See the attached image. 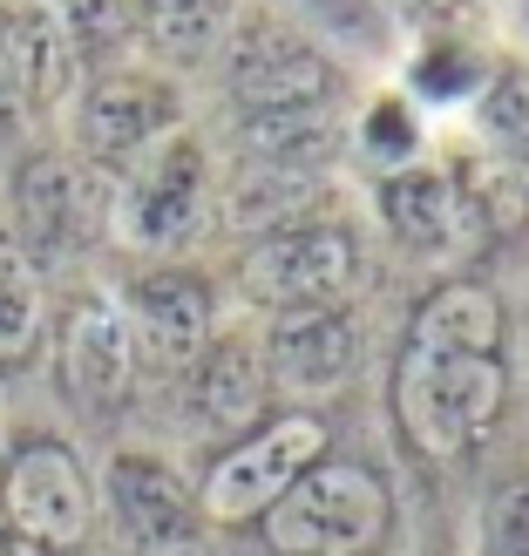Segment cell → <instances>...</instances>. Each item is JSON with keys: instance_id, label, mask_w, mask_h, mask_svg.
Listing matches in <instances>:
<instances>
[{"instance_id": "cell-1", "label": "cell", "mask_w": 529, "mask_h": 556, "mask_svg": "<svg viewBox=\"0 0 529 556\" xmlns=\"http://www.w3.org/2000/svg\"><path fill=\"white\" fill-rule=\"evenodd\" d=\"M509 313L482 278H441L414 305L394 359V428L421 462H462L503 428L509 407Z\"/></svg>"}, {"instance_id": "cell-2", "label": "cell", "mask_w": 529, "mask_h": 556, "mask_svg": "<svg viewBox=\"0 0 529 556\" xmlns=\"http://www.w3.org/2000/svg\"><path fill=\"white\" fill-rule=\"evenodd\" d=\"M394 489L380 468L326 455L259 516L272 556H380L394 543Z\"/></svg>"}, {"instance_id": "cell-3", "label": "cell", "mask_w": 529, "mask_h": 556, "mask_svg": "<svg viewBox=\"0 0 529 556\" xmlns=\"http://www.w3.org/2000/svg\"><path fill=\"white\" fill-rule=\"evenodd\" d=\"M332 455V421L313 407H286V414H265L259 428H244L238 441L211 455L204 482H198V516L211 530H244L259 522L278 495H286L313 462Z\"/></svg>"}, {"instance_id": "cell-4", "label": "cell", "mask_w": 529, "mask_h": 556, "mask_svg": "<svg viewBox=\"0 0 529 556\" xmlns=\"http://www.w3.org/2000/svg\"><path fill=\"white\" fill-rule=\"evenodd\" d=\"M109 238L136 244V252H177L204 231L211 217V150L198 143V129H171L156 136L143 156H129L109 177Z\"/></svg>"}, {"instance_id": "cell-5", "label": "cell", "mask_w": 529, "mask_h": 556, "mask_svg": "<svg viewBox=\"0 0 529 556\" xmlns=\"http://www.w3.org/2000/svg\"><path fill=\"white\" fill-rule=\"evenodd\" d=\"M217 81L238 116H286V109H332L340 96V62L286 14H238L217 41Z\"/></svg>"}, {"instance_id": "cell-6", "label": "cell", "mask_w": 529, "mask_h": 556, "mask_svg": "<svg viewBox=\"0 0 529 556\" xmlns=\"http://www.w3.org/2000/svg\"><path fill=\"white\" fill-rule=\"evenodd\" d=\"M0 516L14 543L41 556H75L96 536V476L62 434H21L0 462Z\"/></svg>"}, {"instance_id": "cell-7", "label": "cell", "mask_w": 529, "mask_h": 556, "mask_svg": "<svg viewBox=\"0 0 529 556\" xmlns=\"http://www.w3.org/2000/svg\"><path fill=\"white\" fill-rule=\"evenodd\" d=\"M109 170L81 163L75 150H35L14 170V244L41 271L81 258L109 238Z\"/></svg>"}, {"instance_id": "cell-8", "label": "cell", "mask_w": 529, "mask_h": 556, "mask_svg": "<svg viewBox=\"0 0 529 556\" xmlns=\"http://www.w3.org/2000/svg\"><path fill=\"white\" fill-rule=\"evenodd\" d=\"M171 129H184V96H177V81L156 75V68L109 62V68H89L81 89L68 96V136H75L68 150L81 163H96V170H109V177Z\"/></svg>"}, {"instance_id": "cell-9", "label": "cell", "mask_w": 529, "mask_h": 556, "mask_svg": "<svg viewBox=\"0 0 529 556\" xmlns=\"http://www.w3.org/2000/svg\"><path fill=\"white\" fill-rule=\"evenodd\" d=\"M238 286L252 305L265 313H332L360 292V238L347 225H292V231H272L252 238V252L238 258Z\"/></svg>"}, {"instance_id": "cell-10", "label": "cell", "mask_w": 529, "mask_h": 556, "mask_svg": "<svg viewBox=\"0 0 529 556\" xmlns=\"http://www.w3.org/2000/svg\"><path fill=\"white\" fill-rule=\"evenodd\" d=\"M54 387H62V401L75 414H89V421H109V414H123L129 394H136V346H129V326H123V305L109 292H81L62 305V319H54Z\"/></svg>"}, {"instance_id": "cell-11", "label": "cell", "mask_w": 529, "mask_h": 556, "mask_svg": "<svg viewBox=\"0 0 529 556\" xmlns=\"http://www.w3.org/2000/svg\"><path fill=\"white\" fill-rule=\"evenodd\" d=\"M123 326L136 346V367L184 374L211 340H217V292L190 265H150L123 286Z\"/></svg>"}, {"instance_id": "cell-12", "label": "cell", "mask_w": 529, "mask_h": 556, "mask_svg": "<svg viewBox=\"0 0 529 556\" xmlns=\"http://www.w3.org/2000/svg\"><path fill=\"white\" fill-rule=\"evenodd\" d=\"M96 503H109L116 530L136 556H184L198 543L204 516H198V489L177 476V462H163L150 448H116L102 468Z\"/></svg>"}, {"instance_id": "cell-13", "label": "cell", "mask_w": 529, "mask_h": 556, "mask_svg": "<svg viewBox=\"0 0 529 556\" xmlns=\"http://www.w3.org/2000/svg\"><path fill=\"white\" fill-rule=\"evenodd\" d=\"M374 204H380V225L387 238L414 258H455V252H476L482 231L462 204V184L455 170H434V163H407V170L380 177L374 184Z\"/></svg>"}, {"instance_id": "cell-14", "label": "cell", "mask_w": 529, "mask_h": 556, "mask_svg": "<svg viewBox=\"0 0 529 556\" xmlns=\"http://www.w3.org/2000/svg\"><path fill=\"white\" fill-rule=\"evenodd\" d=\"M184 407H190V421L204 434H225V441L259 428L265 407H272V374H265L259 340L217 332V340L184 367Z\"/></svg>"}, {"instance_id": "cell-15", "label": "cell", "mask_w": 529, "mask_h": 556, "mask_svg": "<svg viewBox=\"0 0 529 556\" xmlns=\"http://www.w3.org/2000/svg\"><path fill=\"white\" fill-rule=\"evenodd\" d=\"M259 353H265L272 387L326 394V387H340L360 367V326L347 305H332V313H278Z\"/></svg>"}, {"instance_id": "cell-16", "label": "cell", "mask_w": 529, "mask_h": 556, "mask_svg": "<svg viewBox=\"0 0 529 556\" xmlns=\"http://www.w3.org/2000/svg\"><path fill=\"white\" fill-rule=\"evenodd\" d=\"M326 211V177L319 170H272V163H238L225 184V225L244 238H272L292 225H313Z\"/></svg>"}, {"instance_id": "cell-17", "label": "cell", "mask_w": 529, "mask_h": 556, "mask_svg": "<svg viewBox=\"0 0 529 556\" xmlns=\"http://www.w3.org/2000/svg\"><path fill=\"white\" fill-rule=\"evenodd\" d=\"M48 332H54L48 271L14 244V231H0V374L35 367Z\"/></svg>"}, {"instance_id": "cell-18", "label": "cell", "mask_w": 529, "mask_h": 556, "mask_svg": "<svg viewBox=\"0 0 529 556\" xmlns=\"http://www.w3.org/2000/svg\"><path fill=\"white\" fill-rule=\"evenodd\" d=\"M340 150L332 109H286V116H238V163H272V170H319Z\"/></svg>"}, {"instance_id": "cell-19", "label": "cell", "mask_w": 529, "mask_h": 556, "mask_svg": "<svg viewBox=\"0 0 529 556\" xmlns=\"http://www.w3.org/2000/svg\"><path fill=\"white\" fill-rule=\"evenodd\" d=\"M238 0H143V41L163 62H204L231 35Z\"/></svg>"}, {"instance_id": "cell-20", "label": "cell", "mask_w": 529, "mask_h": 556, "mask_svg": "<svg viewBox=\"0 0 529 556\" xmlns=\"http://www.w3.org/2000/svg\"><path fill=\"white\" fill-rule=\"evenodd\" d=\"M468 102H476L482 150L516 163V170H529V62H495Z\"/></svg>"}, {"instance_id": "cell-21", "label": "cell", "mask_w": 529, "mask_h": 556, "mask_svg": "<svg viewBox=\"0 0 529 556\" xmlns=\"http://www.w3.org/2000/svg\"><path fill=\"white\" fill-rule=\"evenodd\" d=\"M455 184H462V204H468V217H476L482 244L529 225V170H516V163L482 150V156H468L455 170Z\"/></svg>"}, {"instance_id": "cell-22", "label": "cell", "mask_w": 529, "mask_h": 556, "mask_svg": "<svg viewBox=\"0 0 529 556\" xmlns=\"http://www.w3.org/2000/svg\"><path fill=\"white\" fill-rule=\"evenodd\" d=\"M48 8L62 21L68 48L81 54V68H109L143 35V0H48Z\"/></svg>"}, {"instance_id": "cell-23", "label": "cell", "mask_w": 529, "mask_h": 556, "mask_svg": "<svg viewBox=\"0 0 529 556\" xmlns=\"http://www.w3.org/2000/svg\"><path fill=\"white\" fill-rule=\"evenodd\" d=\"M482 75H489V62L462 41V27H434V35L414 48V62H407L414 96H428V102H462V96H476Z\"/></svg>"}, {"instance_id": "cell-24", "label": "cell", "mask_w": 529, "mask_h": 556, "mask_svg": "<svg viewBox=\"0 0 529 556\" xmlns=\"http://www.w3.org/2000/svg\"><path fill=\"white\" fill-rule=\"evenodd\" d=\"M476 556H529V468H503L482 489Z\"/></svg>"}, {"instance_id": "cell-25", "label": "cell", "mask_w": 529, "mask_h": 556, "mask_svg": "<svg viewBox=\"0 0 529 556\" xmlns=\"http://www.w3.org/2000/svg\"><path fill=\"white\" fill-rule=\"evenodd\" d=\"M353 136H360V156H367L380 177L407 170V163H414V150H421V123H414L407 96H374L367 109H360Z\"/></svg>"}, {"instance_id": "cell-26", "label": "cell", "mask_w": 529, "mask_h": 556, "mask_svg": "<svg viewBox=\"0 0 529 556\" xmlns=\"http://www.w3.org/2000/svg\"><path fill=\"white\" fill-rule=\"evenodd\" d=\"M286 8H292L299 21L326 27V35H340V41L387 48V14H380V0H286Z\"/></svg>"}, {"instance_id": "cell-27", "label": "cell", "mask_w": 529, "mask_h": 556, "mask_svg": "<svg viewBox=\"0 0 529 556\" xmlns=\"http://www.w3.org/2000/svg\"><path fill=\"white\" fill-rule=\"evenodd\" d=\"M27 116V75H21V48H14V21L0 8V129H14Z\"/></svg>"}, {"instance_id": "cell-28", "label": "cell", "mask_w": 529, "mask_h": 556, "mask_svg": "<svg viewBox=\"0 0 529 556\" xmlns=\"http://www.w3.org/2000/svg\"><path fill=\"white\" fill-rule=\"evenodd\" d=\"M394 8H401L407 21H421L428 35H434V27H455L468 8H476V0H394Z\"/></svg>"}, {"instance_id": "cell-29", "label": "cell", "mask_w": 529, "mask_h": 556, "mask_svg": "<svg viewBox=\"0 0 529 556\" xmlns=\"http://www.w3.org/2000/svg\"><path fill=\"white\" fill-rule=\"evenodd\" d=\"M0 556H21V543H14V530H8V516H0Z\"/></svg>"}, {"instance_id": "cell-30", "label": "cell", "mask_w": 529, "mask_h": 556, "mask_svg": "<svg viewBox=\"0 0 529 556\" xmlns=\"http://www.w3.org/2000/svg\"><path fill=\"white\" fill-rule=\"evenodd\" d=\"M123 556H136V549H123Z\"/></svg>"}]
</instances>
